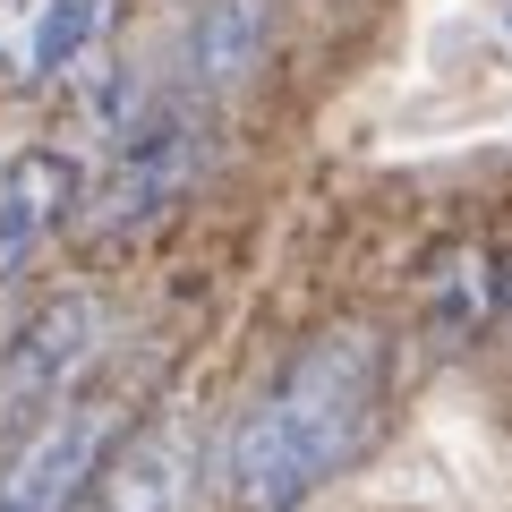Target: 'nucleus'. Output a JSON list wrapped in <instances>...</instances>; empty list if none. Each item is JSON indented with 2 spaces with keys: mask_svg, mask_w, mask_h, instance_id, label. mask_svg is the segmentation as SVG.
Instances as JSON below:
<instances>
[{
  "mask_svg": "<svg viewBox=\"0 0 512 512\" xmlns=\"http://www.w3.org/2000/svg\"><path fill=\"white\" fill-rule=\"evenodd\" d=\"M111 410L103 402H60L52 419H35L26 436H9L0 453V512H86V487L111 453Z\"/></svg>",
  "mask_w": 512,
  "mask_h": 512,
  "instance_id": "obj_4",
  "label": "nucleus"
},
{
  "mask_svg": "<svg viewBox=\"0 0 512 512\" xmlns=\"http://www.w3.org/2000/svg\"><path fill=\"white\" fill-rule=\"evenodd\" d=\"M214 163V128H205L197 103H154L137 128H120L103 154L94 180H77V231L86 239H128V231H154L188 188L205 180Z\"/></svg>",
  "mask_w": 512,
  "mask_h": 512,
  "instance_id": "obj_2",
  "label": "nucleus"
},
{
  "mask_svg": "<svg viewBox=\"0 0 512 512\" xmlns=\"http://www.w3.org/2000/svg\"><path fill=\"white\" fill-rule=\"evenodd\" d=\"M393 402V342L376 325H325L274 367V384L222 427V504L231 512H299L376 444Z\"/></svg>",
  "mask_w": 512,
  "mask_h": 512,
  "instance_id": "obj_1",
  "label": "nucleus"
},
{
  "mask_svg": "<svg viewBox=\"0 0 512 512\" xmlns=\"http://www.w3.org/2000/svg\"><path fill=\"white\" fill-rule=\"evenodd\" d=\"M103 342H111V308L94 291L43 299V308L9 333V350H0V444L26 436L35 419H52L60 402H77V384L103 359Z\"/></svg>",
  "mask_w": 512,
  "mask_h": 512,
  "instance_id": "obj_3",
  "label": "nucleus"
},
{
  "mask_svg": "<svg viewBox=\"0 0 512 512\" xmlns=\"http://www.w3.org/2000/svg\"><path fill=\"white\" fill-rule=\"evenodd\" d=\"M265 43H274V0H205L188 18V86L214 103L239 94L265 69Z\"/></svg>",
  "mask_w": 512,
  "mask_h": 512,
  "instance_id": "obj_8",
  "label": "nucleus"
},
{
  "mask_svg": "<svg viewBox=\"0 0 512 512\" xmlns=\"http://www.w3.org/2000/svg\"><path fill=\"white\" fill-rule=\"evenodd\" d=\"M128 0H0V77L9 86H60L77 60L111 43Z\"/></svg>",
  "mask_w": 512,
  "mask_h": 512,
  "instance_id": "obj_6",
  "label": "nucleus"
},
{
  "mask_svg": "<svg viewBox=\"0 0 512 512\" xmlns=\"http://www.w3.org/2000/svg\"><path fill=\"white\" fill-rule=\"evenodd\" d=\"M77 154L60 146H26L18 163H0V282H18L77 214Z\"/></svg>",
  "mask_w": 512,
  "mask_h": 512,
  "instance_id": "obj_7",
  "label": "nucleus"
},
{
  "mask_svg": "<svg viewBox=\"0 0 512 512\" xmlns=\"http://www.w3.org/2000/svg\"><path fill=\"white\" fill-rule=\"evenodd\" d=\"M205 478V436L197 410H146L137 427H120L86 487V512H188Z\"/></svg>",
  "mask_w": 512,
  "mask_h": 512,
  "instance_id": "obj_5",
  "label": "nucleus"
}]
</instances>
